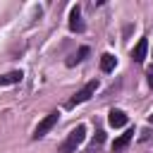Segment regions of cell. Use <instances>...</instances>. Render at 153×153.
Returning <instances> with one entry per match:
<instances>
[{"mask_svg": "<svg viewBox=\"0 0 153 153\" xmlns=\"http://www.w3.org/2000/svg\"><path fill=\"white\" fill-rule=\"evenodd\" d=\"M69 29H72V31H81V29H84V24H81V12H79V5H76V7H72V12H69Z\"/></svg>", "mask_w": 153, "mask_h": 153, "instance_id": "5", "label": "cell"}, {"mask_svg": "<svg viewBox=\"0 0 153 153\" xmlns=\"http://www.w3.org/2000/svg\"><path fill=\"white\" fill-rule=\"evenodd\" d=\"M148 86L153 88V69H148Z\"/></svg>", "mask_w": 153, "mask_h": 153, "instance_id": "12", "label": "cell"}, {"mask_svg": "<svg viewBox=\"0 0 153 153\" xmlns=\"http://www.w3.org/2000/svg\"><path fill=\"white\" fill-rule=\"evenodd\" d=\"M84 139H86V127H84V124H79V127H76V129H72V131H69V136L60 143L57 153H74V151H76V146H79Z\"/></svg>", "mask_w": 153, "mask_h": 153, "instance_id": "1", "label": "cell"}, {"mask_svg": "<svg viewBox=\"0 0 153 153\" xmlns=\"http://www.w3.org/2000/svg\"><path fill=\"white\" fill-rule=\"evenodd\" d=\"M108 122H110V127H124V124H127V115H124L122 110H110Z\"/></svg>", "mask_w": 153, "mask_h": 153, "instance_id": "6", "label": "cell"}, {"mask_svg": "<svg viewBox=\"0 0 153 153\" xmlns=\"http://www.w3.org/2000/svg\"><path fill=\"white\" fill-rule=\"evenodd\" d=\"M22 76H24V74H22L19 69H14V72H7V74H2V76H0V86H10V84H19V81H22Z\"/></svg>", "mask_w": 153, "mask_h": 153, "instance_id": "7", "label": "cell"}, {"mask_svg": "<svg viewBox=\"0 0 153 153\" xmlns=\"http://www.w3.org/2000/svg\"><path fill=\"white\" fill-rule=\"evenodd\" d=\"M103 141H105V131H96V139H93V148H96V146H100Z\"/></svg>", "mask_w": 153, "mask_h": 153, "instance_id": "11", "label": "cell"}, {"mask_svg": "<svg viewBox=\"0 0 153 153\" xmlns=\"http://www.w3.org/2000/svg\"><path fill=\"white\" fill-rule=\"evenodd\" d=\"M86 55H88V48H86V45H84V48H79V53H76V55H74V57H69V60H67V65H69V67H72V65H76V62H81V60H84V57H86Z\"/></svg>", "mask_w": 153, "mask_h": 153, "instance_id": "10", "label": "cell"}, {"mask_svg": "<svg viewBox=\"0 0 153 153\" xmlns=\"http://www.w3.org/2000/svg\"><path fill=\"white\" fill-rule=\"evenodd\" d=\"M96 91H98V81H88L81 91H76V93H74V98L69 100V108H74V105H79V103H86Z\"/></svg>", "mask_w": 153, "mask_h": 153, "instance_id": "3", "label": "cell"}, {"mask_svg": "<svg viewBox=\"0 0 153 153\" xmlns=\"http://www.w3.org/2000/svg\"><path fill=\"white\" fill-rule=\"evenodd\" d=\"M57 117H60V112H50V115H45L41 122H38V127L33 129V139H41V136H45L55 124H57Z\"/></svg>", "mask_w": 153, "mask_h": 153, "instance_id": "2", "label": "cell"}, {"mask_svg": "<svg viewBox=\"0 0 153 153\" xmlns=\"http://www.w3.org/2000/svg\"><path fill=\"white\" fill-rule=\"evenodd\" d=\"M115 65H117V60H115L110 53H105V55L100 57V69H103V72H112V69H115Z\"/></svg>", "mask_w": 153, "mask_h": 153, "instance_id": "9", "label": "cell"}, {"mask_svg": "<svg viewBox=\"0 0 153 153\" xmlns=\"http://www.w3.org/2000/svg\"><path fill=\"white\" fill-rule=\"evenodd\" d=\"M131 139H134V129H127V131H124L122 136H117V139H115L112 148H115V151H122V148H124V146H127V143H129Z\"/></svg>", "mask_w": 153, "mask_h": 153, "instance_id": "8", "label": "cell"}, {"mask_svg": "<svg viewBox=\"0 0 153 153\" xmlns=\"http://www.w3.org/2000/svg\"><path fill=\"white\" fill-rule=\"evenodd\" d=\"M146 53H148V41H146V38H141V41L136 43V48L131 50L134 62H143V60H146Z\"/></svg>", "mask_w": 153, "mask_h": 153, "instance_id": "4", "label": "cell"}]
</instances>
